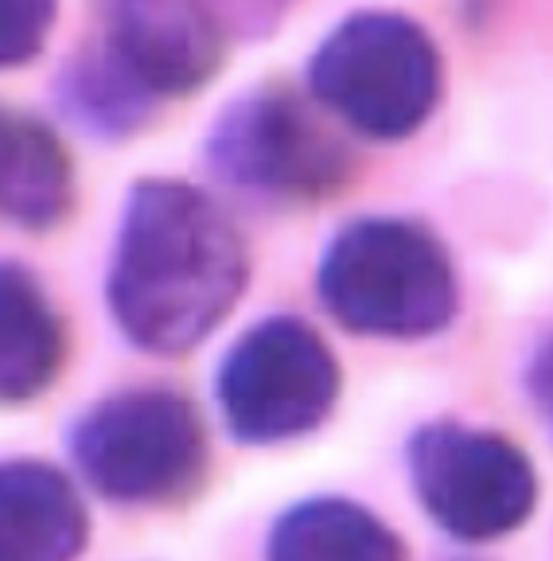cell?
<instances>
[{
	"label": "cell",
	"mask_w": 553,
	"mask_h": 561,
	"mask_svg": "<svg viewBox=\"0 0 553 561\" xmlns=\"http://www.w3.org/2000/svg\"><path fill=\"white\" fill-rule=\"evenodd\" d=\"M59 0H0V67L36 59L55 24Z\"/></svg>",
	"instance_id": "14"
},
{
	"label": "cell",
	"mask_w": 553,
	"mask_h": 561,
	"mask_svg": "<svg viewBox=\"0 0 553 561\" xmlns=\"http://www.w3.org/2000/svg\"><path fill=\"white\" fill-rule=\"evenodd\" d=\"M320 297L352 332L417 340L452 320L457 277L425 227L410 219H359L327 245Z\"/></svg>",
	"instance_id": "2"
},
{
	"label": "cell",
	"mask_w": 553,
	"mask_h": 561,
	"mask_svg": "<svg viewBox=\"0 0 553 561\" xmlns=\"http://www.w3.org/2000/svg\"><path fill=\"white\" fill-rule=\"evenodd\" d=\"M106 51L152 98L187 94L222 55L211 0H106Z\"/></svg>",
	"instance_id": "8"
},
{
	"label": "cell",
	"mask_w": 553,
	"mask_h": 561,
	"mask_svg": "<svg viewBox=\"0 0 553 561\" xmlns=\"http://www.w3.org/2000/svg\"><path fill=\"white\" fill-rule=\"evenodd\" d=\"M527 386H530V398H534L538 413H542V421H545V430L553 433V335L538 347L534 363H530Z\"/></svg>",
	"instance_id": "15"
},
{
	"label": "cell",
	"mask_w": 553,
	"mask_h": 561,
	"mask_svg": "<svg viewBox=\"0 0 553 561\" xmlns=\"http://www.w3.org/2000/svg\"><path fill=\"white\" fill-rule=\"evenodd\" d=\"M62 90H67L71 114L102 133L129 129L133 122H141L152 102L149 90L133 79L129 70H125L106 47L74 62Z\"/></svg>",
	"instance_id": "13"
},
{
	"label": "cell",
	"mask_w": 553,
	"mask_h": 561,
	"mask_svg": "<svg viewBox=\"0 0 553 561\" xmlns=\"http://www.w3.org/2000/svg\"><path fill=\"white\" fill-rule=\"evenodd\" d=\"M413 488L425 511L464 542H492L527 523L538 503L530 456L499 433L429 425L410 445Z\"/></svg>",
	"instance_id": "6"
},
{
	"label": "cell",
	"mask_w": 553,
	"mask_h": 561,
	"mask_svg": "<svg viewBox=\"0 0 553 561\" xmlns=\"http://www.w3.org/2000/svg\"><path fill=\"white\" fill-rule=\"evenodd\" d=\"M269 561H405V550L370 511L347 500H308L273 526Z\"/></svg>",
	"instance_id": "12"
},
{
	"label": "cell",
	"mask_w": 553,
	"mask_h": 561,
	"mask_svg": "<svg viewBox=\"0 0 553 561\" xmlns=\"http://www.w3.org/2000/svg\"><path fill=\"white\" fill-rule=\"evenodd\" d=\"M74 460L110 500L168 503L195 488L207 445L184 398L168 390H129L79 421Z\"/></svg>",
	"instance_id": "4"
},
{
	"label": "cell",
	"mask_w": 553,
	"mask_h": 561,
	"mask_svg": "<svg viewBox=\"0 0 553 561\" xmlns=\"http://www.w3.org/2000/svg\"><path fill=\"white\" fill-rule=\"evenodd\" d=\"M339 394L332 351L304 320L273 316L230 347L219 370V405L242 440L273 445L316 430Z\"/></svg>",
	"instance_id": "5"
},
{
	"label": "cell",
	"mask_w": 553,
	"mask_h": 561,
	"mask_svg": "<svg viewBox=\"0 0 553 561\" xmlns=\"http://www.w3.org/2000/svg\"><path fill=\"white\" fill-rule=\"evenodd\" d=\"M312 94L367 137L422 129L440 98V55L405 16L362 12L339 24L312 59Z\"/></svg>",
	"instance_id": "3"
},
{
	"label": "cell",
	"mask_w": 553,
	"mask_h": 561,
	"mask_svg": "<svg viewBox=\"0 0 553 561\" xmlns=\"http://www.w3.org/2000/svg\"><path fill=\"white\" fill-rule=\"evenodd\" d=\"M87 511L62 472L36 460L0 465V561H74Z\"/></svg>",
	"instance_id": "9"
},
{
	"label": "cell",
	"mask_w": 553,
	"mask_h": 561,
	"mask_svg": "<svg viewBox=\"0 0 553 561\" xmlns=\"http://www.w3.org/2000/svg\"><path fill=\"white\" fill-rule=\"evenodd\" d=\"M67 355L59 312L16 265L0 262V402H27L55 382Z\"/></svg>",
	"instance_id": "10"
},
{
	"label": "cell",
	"mask_w": 553,
	"mask_h": 561,
	"mask_svg": "<svg viewBox=\"0 0 553 561\" xmlns=\"http://www.w3.org/2000/svg\"><path fill=\"white\" fill-rule=\"evenodd\" d=\"M242 285L246 250L211 195L176 180L133 187L110 265V308L137 347H195L222 324Z\"/></svg>",
	"instance_id": "1"
},
{
	"label": "cell",
	"mask_w": 553,
	"mask_h": 561,
	"mask_svg": "<svg viewBox=\"0 0 553 561\" xmlns=\"http://www.w3.org/2000/svg\"><path fill=\"white\" fill-rule=\"evenodd\" d=\"M74 195L71 160L47 125L0 114V215L20 227H51Z\"/></svg>",
	"instance_id": "11"
},
{
	"label": "cell",
	"mask_w": 553,
	"mask_h": 561,
	"mask_svg": "<svg viewBox=\"0 0 553 561\" xmlns=\"http://www.w3.org/2000/svg\"><path fill=\"white\" fill-rule=\"evenodd\" d=\"M211 164L242 192L316 199L347 180V149L289 94L230 105L211 133Z\"/></svg>",
	"instance_id": "7"
}]
</instances>
